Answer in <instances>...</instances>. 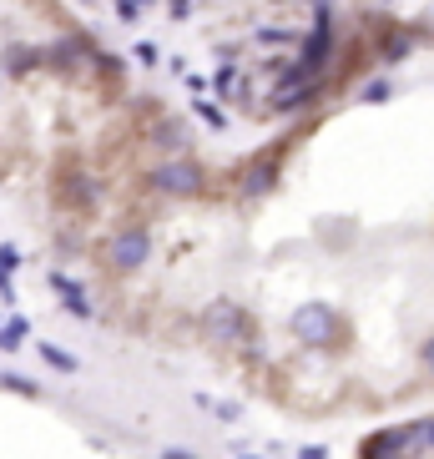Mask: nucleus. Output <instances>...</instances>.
Listing matches in <instances>:
<instances>
[{
  "label": "nucleus",
  "mask_w": 434,
  "mask_h": 459,
  "mask_svg": "<svg viewBox=\"0 0 434 459\" xmlns=\"http://www.w3.org/2000/svg\"><path fill=\"white\" fill-rule=\"evenodd\" d=\"M359 455L364 459H409V455H399V449H369V445H359Z\"/></svg>",
  "instance_id": "obj_21"
},
{
  "label": "nucleus",
  "mask_w": 434,
  "mask_h": 459,
  "mask_svg": "<svg viewBox=\"0 0 434 459\" xmlns=\"http://www.w3.org/2000/svg\"><path fill=\"white\" fill-rule=\"evenodd\" d=\"M384 96H389V82H369L364 86V101H384Z\"/></svg>",
  "instance_id": "obj_22"
},
{
  "label": "nucleus",
  "mask_w": 434,
  "mask_h": 459,
  "mask_svg": "<svg viewBox=\"0 0 434 459\" xmlns=\"http://www.w3.org/2000/svg\"><path fill=\"white\" fill-rule=\"evenodd\" d=\"M36 66H41V46H5V71H11L15 82L30 76Z\"/></svg>",
  "instance_id": "obj_10"
},
{
  "label": "nucleus",
  "mask_w": 434,
  "mask_h": 459,
  "mask_svg": "<svg viewBox=\"0 0 434 459\" xmlns=\"http://www.w3.org/2000/svg\"><path fill=\"white\" fill-rule=\"evenodd\" d=\"M203 167L187 162V157H172V162H162L157 172H152V187L162 192V197H203Z\"/></svg>",
  "instance_id": "obj_3"
},
{
  "label": "nucleus",
  "mask_w": 434,
  "mask_h": 459,
  "mask_svg": "<svg viewBox=\"0 0 434 459\" xmlns=\"http://www.w3.org/2000/svg\"><path fill=\"white\" fill-rule=\"evenodd\" d=\"M273 182H278V152H263V162H253L243 172V192L263 197V192H273Z\"/></svg>",
  "instance_id": "obj_6"
},
{
  "label": "nucleus",
  "mask_w": 434,
  "mask_h": 459,
  "mask_svg": "<svg viewBox=\"0 0 434 459\" xmlns=\"http://www.w3.org/2000/svg\"><path fill=\"white\" fill-rule=\"evenodd\" d=\"M26 333H30V324L21 318V313H15L11 324H0V353H15L21 343H26Z\"/></svg>",
  "instance_id": "obj_11"
},
{
  "label": "nucleus",
  "mask_w": 434,
  "mask_h": 459,
  "mask_svg": "<svg viewBox=\"0 0 434 459\" xmlns=\"http://www.w3.org/2000/svg\"><path fill=\"white\" fill-rule=\"evenodd\" d=\"M117 11H122V21H136V15H142V11L132 5V0H117Z\"/></svg>",
  "instance_id": "obj_23"
},
{
  "label": "nucleus",
  "mask_w": 434,
  "mask_h": 459,
  "mask_svg": "<svg viewBox=\"0 0 434 459\" xmlns=\"http://www.w3.org/2000/svg\"><path fill=\"white\" fill-rule=\"evenodd\" d=\"M258 46H299V30H278V26H258Z\"/></svg>",
  "instance_id": "obj_12"
},
{
  "label": "nucleus",
  "mask_w": 434,
  "mask_h": 459,
  "mask_svg": "<svg viewBox=\"0 0 434 459\" xmlns=\"http://www.w3.org/2000/svg\"><path fill=\"white\" fill-rule=\"evenodd\" d=\"M41 66L61 71V76H82L91 66V41L86 36H61L56 46H41Z\"/></svg>",
  "instance_id": "obj_4"
},
{
  "label": "nucleus",
  "mask_w": 434,
  "mask_h": 459,
  "mask_svg": "<svg viewBox=\"0 0 434 459\" xmlns=\"http://www.w3.org/2000/svg\"><path fill=\"white\" fill-rule=\"evenodd\" d=\"M424 449H434V419H424Z\"/></svg>",
  "instance_id": "obj_25"
},
{
  "label": "nucleus",
  "mask_w": 434,
  "mask_h": 459,
  "mask_svg": "<svg viewBox=\"0 0 434 459\" xmlns=\"http://www.w3.org/2000/svg\"><path fill=\"white\" fill-rule=\"evenodd\" d=\"M152 142H157L162 152H172V157H182V152L192 147L187 126H177V122H157V126H152Z\"/></svg>",
  "instance_id": "obj_9"
},
{
  "label": "nucleus",
  "mask_w": 434,
  "mask_h": 459,
  "mask_svg": "<svg viewBox=\"0 0 434 459\" xmlns=\"http://www.w3.org/2000/svg\"><path fill=\"white\" fill-rule=\"evenodd\" d=\"M15 268H21V253H15V247H0V273H5V278H11Z\"/></svg>",
  "instance_id": "obj_18"
},
{
  "label": "nucleus",
  "mask_w": 434,
  "mask_h": 459,
  "mask_svg": "<svg viewBox=\"0 0 434 459\" xmlns=\"http://www.w3.org/2000/svg\"><path fill=\"white\" fill-rule=\"evenodd\" d=\"M409 51V36H394V41L389 46H384V51H379V61H399V56H404Z\"/></svg>",
  "instance_id": "obj_17"
},
{
  "label": "nucleus",
  "mask_w": 434,
  "mask_h": 459,
  "mask_svg": "<svg viewBox=\"0 0 434 459\" xmlns=\"http://www.w3.org/2000/svg\"><path fill=\"white\" fill-rule=\"evenodd\" d=\"M293 333H299V343H308V349H328V343H339L343 318H339V308H328V303H303V308L293 313Z\"/></svg>",
  "instance_id": "obj_2"
},
{
  "label": "nucleus",
  "mask_w": 434,
  "mask_h": 459,
  "mask_svg": "<svg viewBox=\"0 0 434 459\" xmlns=\"http://www.w3.org/2000/svg\"><path fill=\"white\" fill-rule=\"evenodd\" d=\"M0 298H15V288H11V278L0 273Z\"/></svg>",
  "instance_id": "obj_26"
},
{
  "label": "nucleus",
  "mask_w": 434,
  "mask_h": 459,
  "mask_svg": "<svg viewBox=\"0 0 434 459\" xmlns=\"http://www.w3.org/2000/svg\"><path fill=\"white\" fill-rule=\"evenodd\" d=\"M147 257H152V228H142V222H126V228L111 232V243H107L111 273H136V268H147Z\"/></svg>",
  "instance_id": "obj_1"
},
{
  "label": "nucleus",
  "mask_w": 434,
  "mask_h": 459,
  "mask_svg": "<svg viewBox=\"0 0 434 459\" xmlns=\"http://www.w3.org/2000/svg\"><path fill=\"white\" fill-rule=\"evenodd\" d=\"M207 333L217 338V343H238V338L247 333V318L238 303H213L207 308Z\"/></svg>",
  "instance_id": "obj_5"
},
{
  "label": "nucleus",
  "mask_w": 434,
  "mask_h": 459,
  "mask_svg": "<svg viewBox=\"0 0 434 459\" xmlns=\"http://www.w3.org/2000/svg\"><path fill=\"white\" fill-rule=\"evenodd\" d=\"M96 197H101V182H91L86 172H71L66 187H61V203L71 207H96Z\"/></svg>",
  "instance_id": "obj_8"
},
{
  "label": "nucleus",
  "mask_w": 434,
  "mask_h": 459,
  "mask_svg": "<svg viewBox=\"0 0 434 459\" xmlns=\"http://www.w3.org/2000/svg\"><path fill=\"white\" fill-rule=\"evenodd\" d=\"M213 86H217V96H228V91H232V66H217Z\"/></svg>",
  "instance_id": "obj_20"
},
{
  "label": "nucleus",
  "mask_w": 434,
  "mask_h": 459,
  "mask_svg": "<svg viewBox=\"0 0 434 459\" xmlns=\"http://www.w3.org/2000/svg\"><path fill=\"white\" fill-rule=\"evenodd\" d=\"M162 459H192V455H187V449H167Z\"/></svg>",
  "instance_id": "obj_27"
},
{
  "label": "nucleus",
  "mask_w": 434,
  "mask_h": 459,
  "mask_svg": "<svg viewBox=\"0 0 434 459\" xmlns=\"http://www.w3.org/2000/svg\"><path fill=\"white\" fill-rule=\"evenodd\" d=\"M324 96V82H313V86H278L273 91V111H303L308 101H318Z\"/></svg>",
  "instance_id": "obj_7"
},
{
  "label": "nucleus",
  "mask_w": 434,
  "mask_h": 459,
  "mask_svg": "<svg viewBox=\"0 0 434 459\" xmlns=\"http://www.w3.org/2000/svg\"><path fill=\"white\" fill-rule=\"evenodd\" d=\"M46 364H51V368H61V374H71V368H76V359H71V353L66 349H56V343H46Z\"/></svg>",
  "instance_id": "obj_15"
},
{
  "label": "nucleus",
  "mask_w": 434,
  "mask_h": 459,
  "mask_svg": "<svg viewBox=\"0 0 434 459\" xmlns=\"http://www.w3.org/2000/svg\"><path fill=\"white\" fill-rule=\"evenodd\" d=\"M86 5H91V0H86Z\"/></svg>",
  "instance_id": "obj_30"
},
{
  "label": "nucleus",
  "mask_w": 434,
  "mask_h": 459,
  "mask_svg": "<svg viewBox=\"0 0 434 459\" xmlns=\"http://www.w3.org/2000/svg\"><path fill=\"white\" fill-rule=\"evenodd\" d=\"M0 389H15V394H26V399H36V378H26V374H0Z\"/></svg>",
  "instance_id": "obj_14"
},
{
  "label": "nucleus",
  "mask_w": 434,
  "mask_h": 459,
  "mask_svg": "<svg viewBox=\"0 0 434 459\" xmlns=\"http://www.w3.org/2000/svg\"><path fill=\"white\" fill-rule=\"evenodd\" d=\"M132 5H136V11H142V5H152V0H132Z\"/></svg>",
  "instance_id": "obj_28"
},
{
  "label": "nucleus",
  "mask_w": 434,
  "mask_h": 459,
  "mask_svg": "<svg viewBox=\"0 0 434 459\" xmlns=\"http://www.w3.org/2000/svg\"><path fill=\"white\" fill-rule=\"evenodd\" d=\"M379 5H389V0H379Z\"/></svg>",
  "instance_id": "obj_29"
},
{
  "label": "nucleus",
  "mask_w": 434,
  "mask_h": 459,
  "mask_svg": "<svg viewBox=\"0 0 434 459\" xmlns=\"http://www.w3.org/2000/svg\"><path fill=\"white\" fill-rule=\"evenodd\" d=\"M197 117H203L207 126H217V132L228 126V117H222V107H213V101H197Z\"/></svg>",
  "instance_id": "obj_16"
},
{
  "label": "nucleus",
  "mask_w": 434,
  "mask_h": 459,
  "mask_svg": "<svg viewBox=\"0 0 434 459\" xmlns=\"http://www.w3.org/2000/svg\"><path fill=\"white\" fill-rule=\"evenodd\" d=\"M61 298H66V313H71V318H91V298H86L82 293V288H71V293H61Z\"/></svg>",
  "instance_id": "obj_13"
},
{
  "label": "nucleus",
  "mask_w": 434,
  "mask_h": 459,
  "mask_svg": "<svg viewBox=\"0 0 434 459\" xmlns=\"http://www.w3.org/2000/svg\"><path fill=\"white\" fill-rule=\"evenodd\" d=\"M420 364H424V374L434 378V333H430V338H424V343H420Z\"/></svg>",
  "instance_id": "obj_19"
},
{
  "label": "nucleus",
  "mask_w": 434,
  "mask_h": 459,
  "mask_svg": "<svg viewBox=\"0 0 434 459\" xmlns=\"http://www.w3.org/2000/svg\"><path fill=\"white\" fill-rule=\"evenodd\" d=\"M299 459H328V449H318V445H308V449H299Z\"/></svg>",
  "instance_id": "obj_24"
}]
</instances>
